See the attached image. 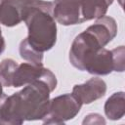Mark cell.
<instances>
[{
	"mask_svg": "<svg viewBox=\"0 0 125 125\" xmlns=\"http://www.w3.org/2000/svg\"><path fill=\"white\" fill-rule=\"evenodd\" d=\"M51 10L52 4L49 2L32 1L22 12L29 35L21 44V54L37 65L41 64V52L49 50L56 42V23Z\"/></svg>",
	"mask_w": 125,
	"mask_h": 125,
	"instance_id": "cell-1",
	"label": "cell"
},
{
	"mask_svg": "<svg viewBox=\"0 0 125 125\" xmlns=\"http://www.w3.org/2000/svg\"><path fill=\"white\" fill-rule=\"evenodd\" d=\"M54 15L62 24H74L81 22L79 0H56Z\"/></svg>",
	"mask_w": 125,
	"mask_h": 125,
	"instance_id": "cell-2",
	"label": "cell"
},
{
	"mask_svg": "<svg viewBox=\"0 0 125 125\" xmlns=\"http://www.w3.org/2000/svg\"><path fill=\"white\" fill-rule=\"evenodd\" d=\"M104 91H105L104 83L98 79H92L84 85L76 86L73 90L75 95L87 101H91L93 99L99 98L100 96H103Z\"/></svg>",
	"mask_w": 125,
	"mask_h": 125,
	"instance_id": "cell-3",
	"label": "cell"
},
{
	"mask_svg": "<svg viewBox=\"0 0 125 125\" xmlns=\"http://www.w3.org/2000/svg\"><path fill=\"white\" fill-rule=\"evenodd\" d=\"M112 0H82L83 20L102 17Z\"/></svg>",
	"mask_w": 125,
	"mask_h": 125,
	"instance_id": "cell-4",
	"label": "cell"
},
{
	"mask_svg": "<svg viewBox=\"0 0 125 125\" xmlns=\"http://www.w3.org/2000/svg\"><path fill=\"white\" fill-rule=\"evenodd\" d=\"M4 40H3V37L1 36V30H0V53L4 50Z\"/></svg>",
	"mask_w": 125,
	"mask_h": 125,
	"instance_id": "cell-5",
	"label": "cell"
},
{
	"mask_svg": "<svg viewBox=\"0 0 125 125\" xmlns=\"http://www.w3.org/2000/svg\"><path fill=\"white\" fill-rule=\"evenodd\" d=\"M5 96L3 95V92H2V89H1V84H0V101H2V98H4Z\"/></svg>",
	"mask_w": 125,
	"mask_h": 125,
	"instance_id": "cell-6",
	"label": "cell"
},
{
	"mask_svg": "<svg viewBox=\"0 0 125 125\" xmlns=\"http://www.w3.org/2000/svg\"><path fill=\"white\" fill-rule=\"evenodd\" d=\"M1 2H2V0H0V3H1Z\"/></svg>",
	"mask_w": 125,
	"mask_h": 125,
	"instance_id": "cell-7",
	"label": "cell"
}]
</instances>
